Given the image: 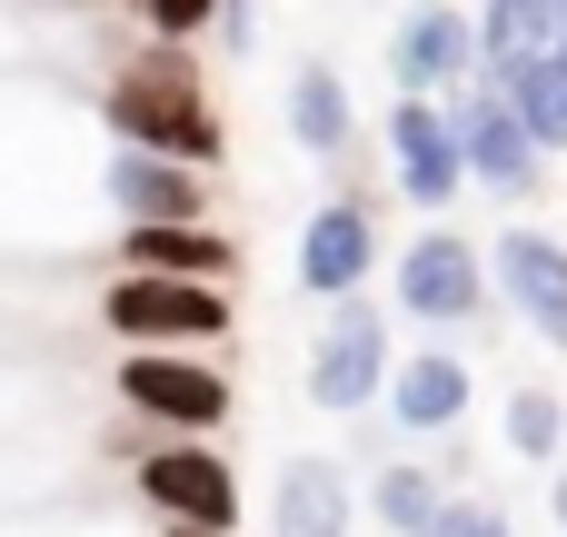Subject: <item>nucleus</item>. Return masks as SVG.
Here are the masks:
<instances>
[{
	"instance_id": "nucleus-20",
	"label": "nucleus",
	"mask_w": 567,
	"mask_h": 537,
	"mask_svg": "<svg viewBox=\"0 0 567 537\" xmlns=\"http://www.w3.org/2000/svg\"><path fill=\"white\" fill-rule=\"evenodd\" d=\"M558 438H567V409L548 399V389H518V399H508V448H518L528 468H548Z\"/></svg>"
},
{
	"instance_id": "nucleus-15",
	"label": "nucleus",
	"mask_w": 567,
	"mask_h": 537,
	"mask_svg": "<svg viewBox=\"0 0 567 537\" xmlns=\"http://www.w3.org/2000/svg\"><path fill=\"white\" fill-rule=\"evenodd\" d=\"M289 140H299L309 159H339V149H349V90H339L329 60H299V70H289Z\"/></svg>"
},
{
	"instance_id": "nucleus-18",
	"label": "nucleus",
	"mask_w": 567,
	"mask_h": 537,
	"mask_svg": "<svg viewBox=\"0 0 567 537\" xmlns=\"http://www.w3.org/2000/svg\"><path fill=\"white\" fill-rule=\"evenodd\" d=\"M508 100H518V120L538 130V149H567V0H558V40L508 80Z\"/></svg>"
},
{
	"instance_id": "nucleus-3",
	"label": "nucleus",
	"mask_w": 567,
	"mask_h": 537,
	"mask_svg": "<svg viewBox=\"0 0 567 537\" xmlns=\"http://www.w3.org/2000/svg\"><path fill=\"white\" fill-rule=\"evenodd\" d=\"M100 319H110L120 339H219V329H229V299L199 289V279H150V269H130V279L100 299Z\"/></svg>"
},
{
	"instance_id": "nucleus-5",
	"label": "nucleus",
	"mask_w": 567,
	"mask_h": 537,
	"mask_svg": "<svg viewBox=\"0 0 567 537\" xmlns=\"http://www.w3.org/2000/svg\"><path fill=\"white\" fill-rule=\"evenodd\" d=\"M458 140H468V169H478L498 199H528V189H538V159H548V149H538V130L518 120V100H508L498 80L458 100Z\"/></svg>"
},
{
	"instance_id": "nucleus-1",
	"label": "nucleus",
	"mask_w": 567,
	"mask_h": 537,
	"mask_svg": "<svg viewBox=\"0 0 567 537\" xmlns=\"http://www.w3.org/2000/svg\"><path fill=\"white\" fill-rule=\"evenodd\" d=\"M110 130H120V149H159V159H189V169L219 159V120H209L199 80L169 70V60L120 70V90H110Z\"/></svg>"
},
{
	"instance_id": "nucleus-6",
	"label": "nucleus",
	"mask_w": 567,
	"mask_h": 537,
	"mask_svg": "<svg viewBox=\"0 0 567 537\" xmlns=\"http://www.w3.org/2000/svg\"><path fill=\"white\" fill-rule=\"evenodd\" d=\"M389 149H399V189L409 199H458V179H468V140H458V110H439V100H399L389 110Z\"/></svg>"
},
{
	"instance_id": "nucleus-22",
	"label": "nucleus",
	"mask_w": 567,
	"mask_h": 537,
	"mask_svg": "<svg viewBox=\"0 0 567 537\" xmlns=\"http://www.w3.org/2000/svg\"><path fill=\"white\" fill-rule=\"evenodd\" d=\"M439 537H508V518H498V508H478V498H458V508L439 518Z\"/></svg>"
},
{
	"instance_id": "nucleus-4",
	"label": "nucleus",
	"mask_w": 567,
	"mask_h": 537,
	"mask_svg": "<svg viewBox=\"0 0 567 537\" xmlns=\"http://www.w3.org/2000/svg\"><path fill=\"white\" fill-rule=\"evenodd\" d=\"M140 498L169 508V528H209V537L239 528V478H229V458H209V448H150V458H140Z\"/></svg>"
},
{
	"instance_id": "nucleus-12",
	"label": "nucleus",
	"mask_w": 567,
	"mask_h": 537,
	"mask_svg": "<svg viewBox=\"0 0 567 537\" xmlns=\"http://www.w3.org/2000/svg\"><path fill=\"white\" fill-rule=\"evenodd\" d=\"M359 279H369V209H359V199H329V209L299 229V289L349 299Z\"/></svg>"
},
{
	"instance_id": "nucleus-24",
	"label": "nucleus",
	"mask_w": 567,
	"mask_h": 537,
	"mask_svg": "<svg viewBox=\"0 0 567 537\" xmlns=\"http://www.w3.org/2000/svg\"><path fill=\"white\" fill-rule=\"evenodd\" d=\"M558 528H567V478H558Z\"/></svg>"
},
{
	"instance_id": "nucleus-11",
	"label": "nucleus",
	"mask_w": 567,
	"mask_h": 537,
	"mask_svg": "<svg viewBox=\"0 0 567 537\" xmlns=\"http://www.w3.org/2000/svg\"><path fill=\"white\" fill-rule=\"evenodd\" d=\"M498 289H508V309H518L548 349H567V249L558 239L508 229V239H498Z\"/></svg>"
},
{
	"instance_id": "nucleus-14",
	"label": "nucleus",
	"mask_w": 567,
	"mask_h": 537,
	"mask_svg": "<svg viewBox=\"0 0 567 537\" xmlns=\"http://www.w3.org/2000/svg\"><path fill=\"white\" fill-rule=\"evenodd\" d=\"M389 409H399V428H458L468 419V359L458 349H419L389 379Z\"/></svg>"
},
{
	"instance_id": "nucleus-21",
	"label": "nucleus",
	"mask_w": 567,
	"mask_h": 537,
	"mask_svg": "<svg viewBox=\"0 0 567 537\" xmlns=\"http://www.w3.org/2000/svg\"><path fill=\"white\" fill-rule=\"evenodd\" d=\"M140 10H150V30H169V40H179V30H209V20H219V0H140Z\"/></svg>"
},
{
	"instance_id": "nucleus-19",
	"label": "nucleus",
	"mask_w": 567,
	"mask_h": 537,
	"mask_svg": "<svg viewBox=\"0 0 567 537\" xmlns=\"http://www.w3.org/2000/svg\"><path fill=\"white\" fill-rule=\"evenodd\" d=\"M369 508H379V528H389V537H439V518H449L458 498H439V478H429V468H379Z\"/></svg>"
},
{
	"instance_id": "nucleus-16",
	"label": "nucleus",
	"mask_w": 567,
	"mask_h": 537,
	"mask_svg": "<svg viewBox=\"0 0 567 537\" xmlns=\"http://www.w3.org/2000/svg\"><path fill=\"white\" fill-rule=\"evenodd\" d=\"M478 40H488V80L508 90V80L558 40V0H488V10H478Z\"/></svg>"
},
{
	"instance_id": "nucleus-25",
	"label": "nucleus",
	"mask_w": 567,
	"mask_h": 537,
	"mask_svg": "<svg viewBox=\"0 0 567 537\" xmlns=\"http://www.w3.org/2000/svg\"><path fill=\"white\" fill-rule=\"evenodd\" d=\"M169 537H209V528H169Z\"/></svg>"
},
{
	"instance_id": "nucleus-7",
	"label": "nucleus",
	"mask_w": 567,
	"mask_h": 537,
	"mask_svg": "<svg viewBox=\"0 0 567 537\" xmlns=\"http://www.w3.org/2000/svg\"><path fill=\"white\" fill-rule=\"evenodd\" d=\"M478 289H488V269H478V249L468 239H449V229H429L409 259H399V309L409 319H478Z\"/></svg>"
},
{
	"instance_id": "nucleus-23",
	"label": "nucleus",
	"mask_w": 567,
	"mask_h": 537,
	"mask_svg": "<svg viewBox=\"0 0 567 537\" xmlns=\"http://www.w3.org/2000/svg\"><path fill=\"white\" fill-rule=\"evenodd\" d=\"M219 20H229V50H249V40H259V0H219Z\"/></svg>"
},
{
	"instance_id": "nucleus-17",
	"label": "nucleus",
	"mask_w": 567,
	"mask_h": 537,
	"mask_svg": "<svg viewBox=\"0 0 567 537\" xmlns=\"http://www.w3.org/2000/svg\"><path fill=\"white\" fill-rule=\"evenodd\" d=\"M130 269H150V279H219V269H239V249L219 239V229H130Z\"/></svg>"
},
{
	"instance_id": "nucleus-8",
	"label": "nucleus",
	"mask_w": 567,
	"mask_h": 537,
	"mask_svg": "<svg viewBox=\"0 0 567 537\" xmlns=\"http://www.w3.org/2000/svg\"><path fill=\"white\" fill-rule=\"evenodd\" d=\"M379 379H389V329H379V309H339V329L319 339V359H309V399L319 409H369L379 399Z\"/></svg>"
},
{
	"instance_id": "nucleus-13",
	"label": "nucleus",
	"mask_w": 567,
	"mask_h": 537,
	"mask_svg": "<svg viewBox=\"0 0 567 537\" xmlns=\"http://www.w3.org/2000/svg\"><path fill=\"white\" fill-rule=\"evenodd\" d=\"M269 537H349V478L329 458H289L269 498Z\"/></svg>"
},
{
	"instance_id": "nucleus-10",
	"label": "nucleus",
	"mask_w": 567,
	"mask_h": 537,
	"mask_svg": "<svg viewBox=\"0 0 567 537\" xmlns=\"http://www.w3.org/2000/svg\"><path fill=\"white\" fill-rule=\"evenodd\" d=\"M110 199L130 209V229H199V209H209L189 159H159V149H120L110 159Z\"/></svg>"
},
{
	"instance_id": "nucleus-2",
	"label": "nucleus",
	"mask_w": 567,
	"mask_h": 537,
	"mask_svg": "<svg viewBox=\"0 0 567 537\" xmlns=\"http://www.w3.org/2000/svg\"><path fill=\"white\" fill-rule=\"evenodd\" d=\"M120 399L140 419H159V428H219L229 419V379L179 359V349H130L120 359Z\"/></svg>"
},
{
	"instance_id": "nucleus-9",
	"label": "nucleus",
	"mask_w": 567,
	"mask_h": 537,
	"mask_svg": "<svg viewBox=\"0 0 567 537\" xmlns=\"http://www.w3.org/2000/svg\"><path fill=\"white\" fill-rule=\"evenodd\" d=\"M468 60H488V40L468 30V10H419L399 40H389V70H399V100H429L439 80H468Z\"/></svg>"
}]
</instances>
